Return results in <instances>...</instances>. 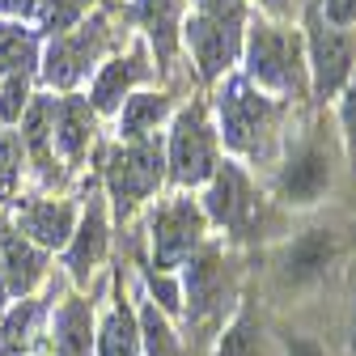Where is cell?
Returning a JSON list of instances; mask_svg holds the SVG:
<instances>
[{
	"label": "cell",
	"instance_id": "cell-1",
	"mask_svg": "<svg viewBox=\"0 0 356 356\" xmlns=\"http://www.w3.org/2000/svg\"><path fill=\"white\" fill-rule=\"evenodd\" d=\"M216 115H220V140L238 157H267L276 140V119L280 106L276 98H267L263 89H254L246 76H229L216 94Z\"/></svg>",
	"mask_w": 356,
	"mask_h": 356
},
{
	"label": "cell",
	"instance_id": "cell-2",
	"mask_svg": "<svg viewBox=\"0 0 356 356\" xmlns=\"http://www.w3.org/2000/svg\"><path fill=\"white\" fill-rule=\"evenodd\" d=\"M242 51H246V81L254 89H267L280 98H293L305 89V51L293 26L254 22L242 38Z\"/></svg>",
	"mask_w": 356,
	"mask_h": 356
},
{
	"label": "cell",
	"instance_id": "cell-3",
	"mask_svg": "<svg viewBox=\"0 0 356 356\" xmlns=\"http://www.w3.org/2000/svg\"><path fill=\"white\" fill-rule=\"evenodd\" d=\"M183 38H187L204 81L225 76L242 51V38H246L242 0H195V13H191Z\"/></svg>",
	"mask_w": 356,
	"mask_h": 356
},
{
	"label": "cell",
	"instance_id": "cell-4",
	"mask_svg": "<svg viewBox=\"0 0 356 356\" xmlns=\"http://www.w3.org/2000/svg\"><path fill=\"white\" fill-rule=\"evenodd\" d=\"M305 72L318 102H331L356 72V34L323 22L318 5H309V42H305Z\"/></svg>",
	"mask_w": 356,
	"mask_h": 356
},
{
	"label": "cell",
	"instance_id": "cell-5",
	"mask_svg": "<svg viewBox=\"0 0 356 356\" xmlns=\"http://www.w3.org/2000/svg\"><path fill=\"white\" fill-rule=\"evenodd\" d=\"M204 216L216 220L220 229H229L234 238H259V229L267 225L263 195L250 187V178L238 161H220L216 174L208 178Z\"/></svg>",
	"mask_w": 356,
	"mask_h": 356
},
{
	"label": "cell",
	"instance_id": "cell-6",
	"mask_svg": "<svg viewBox=\"0 0 356 356\" xmlns=\"http://www.w3.org/2000/svg\"><path fill=\"white\" fill-rule=\"evenodd\" d=\"M106 17H89V22H76L72 30L56 34L47 42V60H42V81L51 89H76L89 68H98L102 51H106Z\"/></svg>",
	"mask_w": 356,
	"mask_h": 356
},
{
	"label": "cell",
	"instance_id": "cell-7",
	"mask_svg": "<svg viewBox=\"0 0 356 356\" xmlns=\"http://www.w3.org/2000/svg\"><path fill=\"white\" fill-rule=\"evenodd\" d=\"M204 225H208V216L191 195L165 200L149 220V229H153V267L157 272H178V267L204 246Z\"/></svg>",
	"mask_w": 356,
	"mask_h": 356
},
{
	"label": "cell",
	"instance_id": "cell-8",
	"mask_svg": "<svg viewBox=\"0 0 356 356\" xmlns=\"http://www.w3.org/2000/svg\"><path fill=\"white\" fill-rule=\"evenodd\" d=\"M165 165L178 187H200L216 174V136L204 119V106H187L178 111L174 131H170V149H165Z\"/></svg>",
	"mask_w": 356,
	"mask_h": 356
},
{
	"label": "cell",
	"instance_id": "cell-9",
	"mask_svg": "<svg viewBox=\"0 0 356 356\" xmlns=\"http://www.w3.org/2000/svg\"><path fill=\"white\" fill-rule=\"evenodd\" d=\"M165 178V153L157 140H136V145H119L106 157V187L119 212H131L140 200H149Z\"/></svg>",
	"mask_w": 356,
	"mask_h": 356
},
{
	"label": "cell",
	"instance_id": "cell-10",
	"mask_svg": "<svg viewBox=\"0 0 356 356\" xmlns=\"http://www.w3.org/2000/svg\"><path fill=\"white\" fill-rule=\"evenodd\" d=\"M331 149L309 136L301 145H293L280 161V174H276V195L289 204V208H314L327 191H331Z\"/></svg>",
	"mask_w": 356,
	"mask_h": 356
},
{
	"label": "cell",
	"instance_id": "cell-11",
	"mask_svg": "<svg viewBox=\"0 0 356 356\" xmlns=\"http://www.w3.org/2000/svg\"><path fill=\"white\" fill-rule=\"evenodd\" d=\"M187 318L195 327H208L225 309V259L220 246H200L187 263Z\"/></svg>",
	"mask_w": 356,
	"mask_h": 356
},
{
	"label": "cell",
	"instance_id": "cell-12",
	"mask_svg": "<svg viewBox=\"0 0 356 356\" xmlns=\"http://www.w3.org/2000/svg\"><path fill=\"white\" fill-rule=\"evenodd\" d=\"M22 238L34 242L38 250H60L76 234V208L68 200H26L17 208Z\"/></svg>",
	"mask_w": 356,
	"mask_h": 356
},
{
	"label": "cell",
	"instance_id": "cell-13",
	"mask_svg": "<svg viewBox=\"0 0 356 356\" xmlns=\"http://www.w3.org/2000/svg\"><path fill=\"white\" fill-rule=\"evenodd\" d=\"M335 234L331 229H305L301 238H293L280 254V280L301 289V284H314L318 276H327V267L335 263Z\"/></svg>",
	"mask_w": 356,
	"mask_h": 356
},
{
	"label": "cell",
	"instance_id": "cell-14",
	"mask_svg": "<svg viewBox=\"0 0 356 356\" xmlns=\"http://www.w3.org/2000/svg\"><path fill=\"white\" fill-rule=\"evenodd\" d=\"M106 204H102V195L98 191H89V204H85V212H81V225H76V234H72V242H68V272H72V280H89L98 272V263H102V254H106Z\"/></svg>",
	"mask_w": 356,
	"mask_h": 356
},
{
	"label": "cell",
	"instance_id": "cell-15",
	"mask_svg": "<svg viewBox=\"0 0 356 356\" xmlns=\"http://www.w3.org/2000/svg\"><path fill=\"white\" fill-rule=\"evenodd\" d=\"M0 272L9 297H30V289L47 276V250L26 242L17 229H0Z\"/></svg>",
	"mask_w": 356,
	"mask_h": 356
},
{
	"label": "cell",
	"instance_id": "cell-16",
	"mask_svg": "<svg viewBox=\"0 0 356 356\" xmlns=\"http://www.w3.org/2000/svg\"><path fill=\"white\" fill-rule=\"evenodd\" d=\"M153 72V64H149V56H145V47H136L127 60L119 56V60H111V64H102V72H98V81H94V89H89V106H94L98 115H111V111H119V102L136 89L145 76Z\"/></svg>",
	"mask_w": 356,
	"mask_h": 356
},
{
	"label": "cell",
	"instance_id": "cell-17",
	"mask_svg": "<svg viewBox=\"0 0 356 356\" xmlns=\"http://www.w3.org/2000/svg\"><path fill=\"white\" fill-rule=\"evenodd\" d=\"M183 13H187V0H136L131 5V17H136L153 42V56L161 68L174 64L178 51V30H183Z\"/></svg>",
	"mask_w": 356,
	"mask_h": 356
},
{
	"label": "cell",
	"instance_id": "cell-18",
	"mask_svg": "<svg viewBox=\"0 0 356 356\" xmlns=\"http://www.w3.org/2000/svg\"><path fill=\"white\" fill-rule=\"evenodd\" d=\"M94 305L85 297H68L51 318V348L56 356H94Z\"/></svg>",
	"mask_w": 356,
	"mask_h": 356
},
{
	"label": "cell",
	"instance_id": "cell-19",
	"mask_svg": "<svg viewBox=\"0 0 356 356\" xmlns=\"http://www.w3.org/2000/svg\"><path fill=\"white\" fill-rule=\"evenodd\" d=\"M17 140L30 149V157H34V165H38L42 178H56L60 174L56 153H51V145H56V98H42V94L30 98V106L22 115V136Z\"/></svg>",
	"mask_w": 356,
	"mask_h": 356
},
{
	"label": "cell",
	"instance_id": "cell-20",
	"mask_svg": "<svg viewBox=\"0 0 356 356\" xmlns=\"http://www.w3.org/2000/svg\"><path fill=\"white\" fill-rule=\"evenodd\" d=\"M94 131H98V123H94V106H89V98H76V94L56 98V145H60V153L72 165L85 161L89 145H94Z\"/></svg>",
	"mask_w": 356,
	"mask_h": 356
},
{
	"label": "cell",
	"instance_id": "cell-21",
	"mask_svg": "<svg viewBox=\"0 0 356 356\" xmlns=\"http://www.w3.org/2000/svg\"><path fill=\"white\" fill-rule=\"evenodd\" d=\"M165 115H170V98L165 94H127L123 111H119V136H123V145L153 140V131L165 123Z\"/></svg>",
	"mask_w": 356,
	"mask_h": 356
},
{
	"label": "cell",
	"instance_id": "cell-22",
	"mask_svg": "<svg viewBox=\"0 0 356 356\" xmlns=\"http://www.w3.org/2000/svg\"><path fill=\"white\" fill-rule=\"evenodd\" d=\"M94 356H140V327H136V318H131V309H127L123 297L111 305V314L98 327Z\"/></svg>",
	"mask_w": 356,
	"mask_h": 356
},
{
	"label": "cell",
	"instance_id": "cell-23",
	"mask_svg": "<svg viewBox=\"0 0 356 356\" xmlns=\"http://www.w3.org/2000/svg\"><path fill=\"white\" fill-rule=\"evenodd\" d=\"M47 314L42 301H17L5 318H0V356H26L34 343V327Z\"/></svg>",
	"mask_w": 356,
	"mask_h": 356
},
{
	"label": "cell",
	"instance_id": "cell-24",
	"mask_svg": "<svg viewBox=\"0 0 356 356\" xmlns=\"http://www.w3.org/2000/svg\"><path fill=\"white\" fill-rule=\"evenodd\" d=\"M34 64H38V38L17 26H0V76H13V72L30 76Z\"/></svg>",
	"mask_w": 356,
	"mask_h": 356
},
{
	"label": "cell",
	"instance_id": "cell-25",
	"mask_svg": "<svg viewBox=\"0 0 356 356\" xmlns=\"http://www.w3.org/2000/svg\"><path fill=\"white\" fill-rule=\"evenodd\" d=\"M212 356H263V331H259L254 309H242V314L220 331Z\"/></svg>",
	"mask_w": 356,
	"mask_h": 356
},
{
	"label": "cell",
	"instance_id": "cell-26",
	"mask_svg": "<svg viewBox=\"0 0 356 356\" xmlns=\"http://www.w3.org/2000/svg\"><path fill=\"white\" fill-rule=\"evenodd\" d=\"M140 356H178V343H174V331L165 327L161 309L153 301H145L140 309Z\"/></svg>",
	"mask_w": 356,
	"mask_h": 356
},
{
	"label": "cell",
	"instance_id": "cell-27",
	"mask_svg": "<svg viewBox=\"0 0 356 356\" xmlns=\"http://www.w3.org/2000/svg\"><path fill=\"white\" fill-rule=\"evenodd\" d=\"M85 9H89V0H38V22H42V30L56 38V34L72 30L85 17Z\"/></svg>",
	"mask_w": 356,
	"mask_h": 356
},
{
	"label": "cell",
	"instance_id": "cell-28",
	"mask_svg": "<svg viewBox=\"0 0 356 356\" xmlns=\"http://www.w3.org/2000/svg\"><path fill=\"white\" fill-rule=\"evenodd\" d=\"M30 106V76L13 72V76H0V123H22Z\"/></svg>",
	"mask_w": 356,
	"mask_h": 356
},
{
	"label": "cell",
	"instance_id": "cell-29",
	"mask_svg": "<svg viewBox=\"0 0 356 356\" xmlns=\"http://www.w3.org/2000/svg\"><path fill=\"white\" fill-rule=\"evenodd\" d=\"M17 165H22V140L17 136H0V200L13 195Z\"/></svg>",
	"mask_w": 356,
	"mask_h": 356
},
{
	"label": "cell",
	"instance_id": "cell-30",
	"mask_svg": "<svg viewBox=\"0 0 356 356\" xmlns=\"http://www.w3.org/2000/svg\"><path fill=\"white\" fill-rule=\"evenodd\" d=\"M339 119H343V145H348V161L356 170V72L352 81L343 85V106H339Z\"/></svg>",
	"mask_w": 356,
	"mask_h": 356
},
{
	"label": "cell",
	"instance_id": "cell-31",
	"mask_svg": "<svg viewBox=\"0 0 356 356\" xmlns=\"http://www.w3.org/2000/svg\"><path fill=\"white\" fill-rule=\"evenodd\" d=\"M318 13H323V22L348 30V26H356V0H323Z\"/></svg>",
	"mask_w": 356,
	"mask_h": 356
},
{
	"label": "cell",
	"instance_id": "cell-32",
	"mask_svg": "<svg viewBox=\"0 0 356 356\" xmlns=\"http://www.w3.org/2000/svg\"><path fill=\"white\" fill-rule=\"evenodd\" d=\"M284 356H327V352H323V343L305 339V335H289L284 339Z\"/></svg>",
	"mask_w": 356,
	"mask_h": 356
},
{
	"label": "cell",
	"instance_id": "cell-33",
	"mask_svg": "<svg viewBox=\"0 0 356 356\" xmlns=\"http://www.w3.org/2000/svg\"><path fill=\"white\" fill-rule=\"evenodd\" d=\"M0 13H5V17H34L38 0H0Z\"/></svg>",
	"mask_w": 356,
	"mask_h": 356
},
{
	"label": "cell",
	"instance_id": "cell-34",
	"mask_svg": "<svg viewBox=\"0 0 356 356\" xmlns=\"http://www.w3.org/2000/svg\"><path fill=\"white\" fill-rule=\"evenodd\" d=\"M259 5H263L267 13H289V9H293V0H259Z\"/></svg>",
	"mask_w": 356,
	"mask_h": 356
},
{
	"label": "cell",
	"instance_id": "cell-35",
	"mask_svg": "<svg viewBox=\"0 0 356 356\" xmlns=\"http://www.w3.org/2000/svg\"><path fill=\"white\" fill-rule=\"evenodd\" d=\"M348 343H352V356H356V305H352V323H348Z\"/></svg>",
	"mask_w": 356,
	"mask_h": 356
},
{
	"label": "cell",
	"instance_id": "cell-36",
	"mask_svg": "<svg viewBox=\"0 0 356 356\" xmlns=\"http://www.w3.org/2000/svg\"><path fill=\"white\" fill-rule=\"evenodd\" d=\"M5 301H9V289H5V272H0V318H5Z\"/></svg>",
	"mask_w": 356,
	"mask_h": 356
},
{
	"label": "cell",
	"instance_id": "cell-37",
	"mask_svg": "<svg viewBox=\"0 0 356 356\" xmlns=\"http://www.w3.org/2000/svg\"><path fill=\"white\" fill-rule=\"evenodd\" d=\"M106 5H119V0H106Z\"/></svg>",
	"mask_w": 356,
	"mask_h": 356
}]
</instances>
